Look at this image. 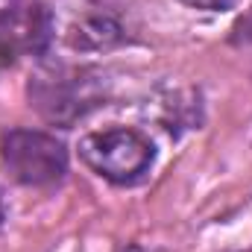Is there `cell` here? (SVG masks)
<instances>
[{"label": "cell", "mask_w": 252, "mask_h": 252, "mask_svg": "<svg viewBox=\"0 0 252 252\" xmlns=\"http://www.w3.org/2000/svg\"><path fill=\"white\" fill-rule=\"evenodd\" d=\"M56 35V18L41 0H21L0 12V41L12 56H41Z\"/></svg>", "instance_id": "4"}, {"label": "cell", "mask_w": 252, "mask_h": 252, "mask_svg": "<svg viewBox=\"0 0 252 252\" xmlns=\"http://www.w3.org/2000/svg\"><path fill=\"white\" fill-rule=\"evenodd\" d=\"M0 158L9 176L27 188H50L67 173L64 144L38 129H9L0 141Z\"/></svg>", "instance_id": "3"}, {"label": "cell", "mask_w": 252, "mask_h": 252, "mask_svg": "<svg viewBox=\"0 0 252 252\" xmlns=\"http://www.w3.org/2000/svg\"><path fill=\"white\" fill-rule=\"evenodd\" d=\"M15 3H21V0H0V12L9 9V6H15Z\"/></svg>", "instance_id": "9"}, {"label": "cell", "mask_w": 252, "mask_h": 252, "mask_svg": "<svg viewBox=\"0 0 252 252\" xmlns=\"http://www.w3.org/2000/svg\"><path fill=\"white\" fill-rule=\"evenodd\" d=\"M79 158L103 179L115 185H135L144 179L156 161L153 141L129 126H112L88 132L79 141Z\"/></svg>", "instance_id": "1"}, {"label": "cell", "mask_w": 252, "mask_h": 252, "mask_svg": "<svg viewBox=\"0 0 252 252\" xmlns=\"http://www.w3.org/2000/svg\"><path fill=\"white\" fill-rule=\"evenodd\" d=\"M179 3H185L190 9H205V12H226V9H232L238 0H179Z\"/></svg>", "instance_id": "7"}, {"label": "cell", "mask_w": 252, "mask_h": 252, "mask_svg": "<svg viewBox=\"0 0 252 252\" xmlns=\"http://www.w3.org/2000/svg\"><path fill=\"white\" fill-rule=\"evenodd\" d=\"M121 41H124V27L106 12H91V15L73 21V27L67 32V44L73 50H79V53L112 50Z\"/></svg>", "instance_id": "5"}, {"label": "cell", "mask_w": 252, "mask_h": 252, "mask_svg": "<svg viewBox=\"0 0 252 252\" xmlns=\"http://www.w3.org/2000/svg\"><path fill=\"white\" fill-rule=\"evenodd\" d=\"M232 41L241 47V50H252V9L235 24L232 30Z\"/></svg>", "instance_id": "6"}, {"label": "cell", "mask_w": 252, "mask_h": 252, "mask_svg": "<svg viewBox=\"0 0 252 252\" xmlns=\"http://www.w3.org/2000/svg\"><path fill=\"white\" fill-rule=\"evenodd\" d=\"M106 100V82L94 70H44L30 79V103L50 124L70 126Z\"/></svg>", "instance_id": "2"}, {"label": "cell", "mask_w": 252, "mask_h": 252, "mask_svg": "<svg viewBox=\"0 0 252 252\" xmlns=\"http://www.w3.org/2000/svg\"><path fill=\"white\" fill-rule=\"evenodd\" d=\"M6 217H9V205H6V196H3V190H0V226L6 223Z\"/></svg>", "instance_id": "8"}]
</instances>
